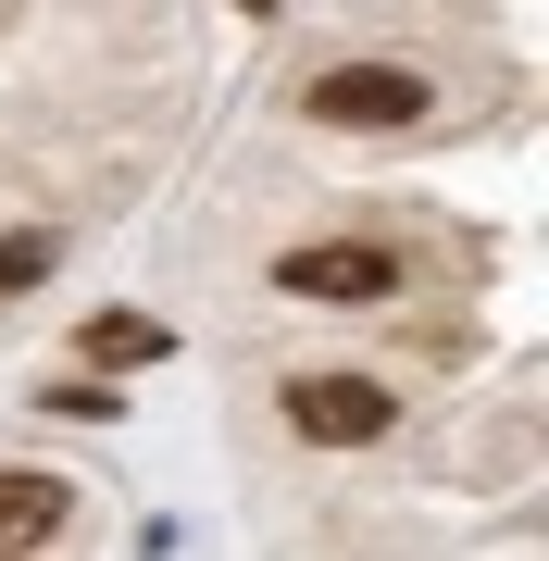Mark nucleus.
Here are the masks:
<instances>
[{"mask_svg":"<svg viewBox=\"0 0 549 561\" xmlns=\"http://www.w3.org/2000/svg\"><path fill=\"white\" fill-rule=\"evenodd\" d=\"M238 13H275V0H238Z\"/></svg>","mask_w":549,"mask_h":561,"instance_id":"8","label":"nucleus"},{"mask_svg":"<svg viewBox=\"0 0 549 561\" xmlns=\"http://www.w3.org/2000/svg\"><path fill=\"white\" fill-rule=\"evenodd\" d=\"M38 412H62V424H113L125 400H113V387H101V375H62V387H50V400H38Z\"/></svg>","mask_w":549,"mask_h":561,"instance_id":"7","label":"nucleus"},{"mask_svg":"<svg viewBox=\"0 0 549 561\" xmlns=\"http://www.w3.org/2000/svg\"><path fill=\"white\" fill-rule=\"evenodd\" d=\"M50 262H62V225H50V213L0 225V300H13V287H50Z\"/></svg>","mask_w":549,"mask_h":561,"instance_id":"6","label":"nucleus"},{"mask_svg":"<svg viewBox=\"0 0 549 561\" xmlns=\"http://www.w3.org/2000/svg\"><path fill=\"white\" fill-rule=\"evenodd\" d=\"M275 287L287 300H325V312H387L400 300V250H375V238H300V250H275Z\"/></svg>","mask_w":549,"mask_h":561,"instance_id":"2","label":"nucleus"},{"mask_svg":"<svg viewBox=\"0 0 549 561\" xmlns=\"http://www.w3.org/2000/svg\"><path fill=\"white\" fill-rule=\"evenodd\" d=\"M163 350H175L163 312H88V362H101V375H138V362H163Z\"/></svg>","mask_w":549,"mask_h":561,"instance_id":"5","label":"nucleus"},{"mask_svg":"<svg viewBox=\"0 0 549 561\" xmlns=\"http://www.w3.org/2000/svg\"><path fill=\"white\" fill-rule=\"evenodd\" d=\"M312 125H338V138H400V125L437 113V88L412 76V62H325V76L300 88Z\"/></svg>","mask_w":549,"mask_h":561,"instance_id":"1","label":"nucleus"},{"mask_svg":"<svg viewBox=\"0 0 549 561\" xmlns=\"http://www.w3.org/2000/svg\"><path fill=\"white\" fill-rule=\"evenodd\" d=\"M62 512H76V486H62V474H0V561L50 549V537H62Z\"/></svg>","mask_w":549,"mask_h":561,"instance_id":"4","label":"nucleus"},{"mask_svg":"<svg viewBox=\"0 0 549 561\" xmlns=\"http://www.w3.org/2000/svg\"><path fill=\"white\" fill-rule=\"evenodd\" d=\"M387 424H400V400H387L375 375H287V437H312V449H375Z\"/></svg>","mask_w":549,"mask_h":561,"instance_id":"3","label":"nucleus"}]
</instances>
